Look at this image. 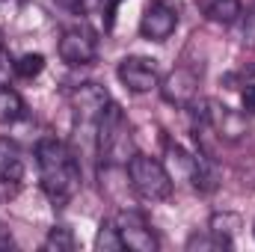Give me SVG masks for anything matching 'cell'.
Here are the masks:
<instances>
[{"instance_id":"6da1fadb","label":"cell","mask_w":255,"mask_h":252,"mask_svg":"<svg viewBox=\"0 0 255 252\" xmlns=\"http://www.w3.org/2000/svg\"><path fill=\"white\" fill-rule=\"evenodd\" d=\"M36 163H39V181L45 196L54 208H65L83 184L77 154L57 136H45L36 145Z\"/></svg>"},{"instance_id":"7a4b0ae2","label":"cell","mask_w":255,"mask_h":252,"mask_svg":"<svg viewBox=\"0 0 255 252\" xmlns=\"http://www.w3.org/2000/svg\"><path fill=\"white\" fill-rule=\"evenodd\" d=\"M95 151L104 163H116L128 166V160L133 157V139H130V127H128L122 107L119 104H107L101 119H98V133H95Z\"/></svg>"},{"instance_id":"3957f363","label":"cell","mask_w":255,"mask_h":252,"mask_svg":"<svg viewBox=\"0 0 255 252\" xmlns=\"http://www.w3.org/2000/svg\"><path fill=\"white\" fill-rule=\"evenodd\" d=\"M128 181L142 202H166L172 196V175L148 154H133L128 160Z\"/></svg>"},{"instance_id":"277c9868","label":"cell","mask_w":255,"mask_h":252,"mask_svg":"<svg viewBox=\"0 0 255 252\" xmlns=\"http://www.w3.org/2000/svg\"><path fill=\"white\" fill-rule=\"evenodd\" d=\"M68 104H71V116H74V133H77V139L86 136V139L95 145L98 119H101L104 107L110 104L107 89L98 86V83H80L77 89H71Z\"/></svg>"},{"instance_id":"5b68a950","label":"cell","mask_w":255,"mask_h":252,"mask_svg":"<svg viewBox=\"0 0 255 252\" xmlns=\"http://www.w3.org/2000/svg\"><path fill=\"white\" fill-rule=\"evenodd\" d=\"M116 229H119V238L125 244V250H133V252H154L160 244H157V235L148 223V217L136 208H122L116 214Z\"/></svg>"},{"instance_id":"8992f818","label":"cell","mask_w":255,"mask_h":252,"mask_svg":"<svg viewBox=\"0 0 255 252\" xmlns=\"http://www.w3.org/2000/svg\"><path fill=\"white\" fill-rule=\"evenodd\" d=\"M57 51H60V60L68 65H89L98 54V39L86 24H77V27H68L60 36Z\"/></svg>"},{"instance_id":"52a82bcc","label":"cell","mask_w":255,"mask_h":252,"mask_svg":"<svg viewBox=\"0 0 255 252\" xmlns=\"http://www.w3.org/2000/svg\"><path fill=\"white\" fill-rule=\"evenodd\" d=\"M122 86L133 95H145L151 89L160 86V71H157V63L148 60V57H125L119 68H116Z\"/></svg>"},{"instance_id":"ba28073f","label":"cell","mask_w":255,"mask_h":252,"mask_svg":"<svg viewBox=\"0 0 255 252\" xmlns=\"http://www.w3.org/2000/svg\"><path fill=\"white\" fill-rule=\"evenodd\" d=\"M178 30V9L169 6L166 0H154L145 6L139 18V36L148 42H166Z\"/></svg>"},{"instance_id":"9c48e42d","label":"cell","mask_w":255,"mask_h":252,"mask_svg":"<svg viewBox=\"0 0 255 252\" xmlns=\"http://www.w3.org/2000/svg\"><path fill=\"white\" fill-rule=\"evenodd\" d=\"M160 98L172 107H190L199 95V74L187 68V65H178L172 68L163 80H160Z\"/></svg>"},{"instance_id":"30bf717a","label":"cell","mask_w":255,"mask_h":252,"mask_svg":"<svg viewBox=\"0 0 255 252\" xmlns=\"http://www.w3.org/2000/svg\"><path fill=\"white\" fill-rule=\"evenodd\" d=\"M0 175L12 181H24V154L9 136H0Z\"/></svg>"},{"instance_id":"8fae6325","label":"cell","mask_w":255,"mask_h":252,"mask_svg":"<svg viewBox=\"0 0 255 252\" xmlns=\"http://www.w3.org/2000/svg\"><path fill=\"white\" fill-rule=\"evenodd\" d=\"M27 116V104L24 98L9 89V86H0V125H15Z\"/></svg>"},{"instance_id":"7c38bea8","label":"cell","mask_w":255,"mask_h":252,"mask_svg":"<svg viewBox=\"0 0 255 252\" xmlns=\"http://www.w3.org/2000/svg\"><path fill=\"white\" fill-rule=\"evenodd\" d=\"M241 12H244V6H241V0H211L208 3V18L214 21V24H235L238 18H241Z\"/></svg>"},{"instance_id":"4fadbf2b","label":"cell","mask_w":255,"mask_h":252,"mask_svg":"<svg viewBox=\"0 0 255 252\" xmlns=\"http://www.w3.org/2000/svg\"><path fill=\"white\" fill-rule=\"evenodd\" d=\"M208 229H211L214 235L226 238V241H235V235L244 229V220H241L238 214H232V211H223V214H214V217H211Z\"/></svg>"},{"instance_id":"5bb4252c","label":"cell","mask_w":255,"mask_h":252,"mask_svg":"<svg viewBox=\"0 0 255 252\" xmlns=\"http://www.w3.org/2000/svg\"><path fill=\"white\" fill-rule=\"evenodd\" d=\"M95 250H104V252L125 250V244H122L119 229H116V223H113V220H104V223L98 226V235H95Z\"/></svg>"},{"instance_id":"9a60e30c","label":"cell","mask_w":255,"mask_h":252,"mask_svg":"<svg viewBox=\"0 0 255 252\" xmlns=\"http://www.w3.org/2000/svg\"><path fill=\"white\" fill-rule=\"evenodd\" d=\"M42 247H45L48 252H71V250H77V241H74L71 229H65V226H54V229L48 232V238H45Z\"/></svg>"},{"instance_id":"2e32d148","label":"cell","mask_w":255,"mask_h":252,"mask_svg":"<svg viewBox=\"0 0 255 252\" xmlns=\"http://www.w3.org/2000/svg\"><path fill=\"white\" fill-rule=\"evenodd\" d=\"M12 71H15L18 77H24V80H33V77H39V74L45 71V57H42V54H21V57L12 63Z\"/></svg>"},{"instance_id":"e0dca14e","label":"cell","mask_w":255,"mask_h":252,"mask_svg":"<svg viewBox=\"0 0 255 252\" xmlns=\"http://www.w3.org/2000/svg\"><path fill=\"white\" fill-rule=\"evenodd\" d=\"M232 247H235V241H226V238L214 235L211 229H208V235H193L187 241V250H232Z\"/></svg>"},{"instance_id":"ac0fdd59","label":"cell","mask_w":255,"mask_h":252,"mask_svg":"<svg viewBox=\"0 0 255 252\" xmlns=\"http://www.w3.org/2000/svg\"><path fill=\"white\" fill-rule=\"evenodd\" d=\"M18 190H21V181H12V178L0 175V202L15 199V196H18Z\"/></svg>"},{"instance_id":"d6986e66","label":"cell","mask_w":255,"mask_h":252,"mask_svg":"<svg viewBox=\"0 0 255 252\" xmlns=\"http://www.w3.org/2000/svg\"><path fill=\"white\" fill-rule=\"evenodd\" d=\"M241 104H244V113H247V116H255V83H247V86H244Z\"/></svg>"},{"instance_id":"ffe728a7","label":"cell","mask_w":255,"mask_h":252,"mask_svg":"<svg viewBox=\"0 0 255 252\" xmlns=\"http://www.w3.org/2000/svg\"><path fill=\"white\" fill-rule=\"evenodd\" d=\"M104 6V0H77V12L80 15H95Z\"/></svg>"},{"instance_id":"44dd1931","label":"cell","mask_w":255,"mask_h":252,"mask_svg":"<svg viewBox=\"0 0 255 252\" xmlns=\"http://www.w3.org/2000/svg\"><path fill=\"white\" fill-rule=\"evenodd\" d=\"M116 6H119V0H104V6H101V9H104V27H107V30L113 27V18H116Z\"/></svg>"},{"instance_id":"7402d4cb","label":"cell","mask_w":255,"mask_h":252,"mask_svg":"<svg viewBox=\"0 0 255 252\" xmlns=\"http://www.w3.org/2000/svg\"><path fill=\"white\" fill-rule=\"evenodd\" d=\"M244 36H247V42H253V45H255V15L250 18V24H247V33H244Z\"/></svg>"},{"instance_id":"603a6c76","label":"cell","mask_w":255,"mask_h":252,"mask_svg":"<svg viewBox=\"0 0 255 252\" xmlns=\"http://www.w3.org/2000/svg\"><path fill=\"white\" fill-rule=\"evenodd\" d=\"M3 51H6V45H3V33H0V54H3Z\"/></svg>"},{"instance_id":"cb8c5ba5","label":"cell","mask_w":255,"mask_h":252,"mask_svg":"<svg viewBox=\"0 0 255 252\" xmlns=\"http://www.w3.org/2000/svg\"><path fill=\"white\" fill-rule=\"evenodd\" d=\"M0 3H9V0H0Z\"/></svg>"},{"instance_id":"d4e9b609","label":"cell","mask_w":255,"mask_h":252,"mask_svg":"<svg viewBox=\"0 0 255 252\" xmlns=\"http://www.w3.org/2000/svg\"><path fill=\"white\" fill-rule=\"evenodd\" d=\"M253 232H255V229H253Z\"/></svg>"}]
</instances>
